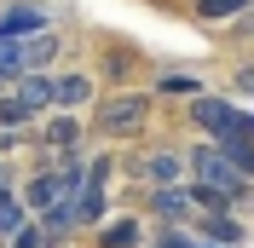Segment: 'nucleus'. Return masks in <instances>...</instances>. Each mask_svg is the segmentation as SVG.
Wrapping results in <instances>:
<instances>
[{
	"instance_id": "15",
	"label": "nucleus",
	"mask_w": 254,
	"mask_h": 248,
	"mask_svg": "<svg viewBox=\"0 0 254 248\" xmlns=\"http://www.w3.org/2000/svg\"><path fill=\"white\" fill-rule=\"evenodd\" d=\"M47 144H52V150H69V144H75V122H69V116L47 122Z\"/></svg>"
},
{
	"instance_id": "7",
	"label": "nucleus",
	"mask_w": 254,
	"mask_h": 248,
	"mask_svg": "<svg viewBox=\"0 0 254 248\" xmlns=\"http://www.w3.org/2000/svg\"><path fill=\"white\" fill-rule=\"evenodd\" d=\"M150 208H156L162 219H190L196 202H190V190H179V185H156L150 190Z\"/></svg>"
},
{
	"instance_id": "9",
	"label": "nucleus",
	"mask_w": 254,
	"mask_h": 248,
	"mask_svg": "<svg viewBox=\"0 0 254 248\" xmlns=\"http://www.w3.org/2000/svg\"><path fill=\"white\" fill-rule=\"evenodd\" d=\"M202 237H208V248H237L243 243V225L231 214H214V219H202Z\"/></svg>"
},
{
	"instance_id": "13",
	"label": "nucleus",
	"mask_w": 254,
	"mask_h": 248,
	"mask_svg": "<svg viewBox=\"0 0 254 248\" xmlns=\"http://www.w3.org/2000/svg\"><path fill=\"white\" fill-rule=\"evenodd\" d=\"M139 243V219H110L104 225V248H133Z\"/></svg>"
},
{
	"instance_id": "3",
	"label": "nucleus",
	"mask_w": 254,
	"mask_h": 248,
	"mask_svg": "<svg viewBox=\"0 0 254 248\" xmlns=\"http://www.w3.org/2000/svg\"><path fill=\"white\" fill-rule=\"evenodd\" d=\"M69 190H75V168H64V173H35L29 185H23V214H29V208H35V214H52Z\"/></svg>"
},
{
	"instance_id": "2",
	"label": "nucleus",
	"mask_w": 254,
	"mask_h": 248,
	"mask_svg": "<svg viewBox=\"0 0 254 248\" xmlns=\"http://www.w3.org/2000/svg\"><path fill=\"white\" fill-rule=\"evenodd\" d=\"M144 110H150V98L144 93H116L98 104V133H133V127H144Z\"/></svg>"
},
{
	"instance_id": "8",
	"label": "nucleus",
	"mask_w": 254,
	"mask_h": 248,
	"mask_svg": "<svg viewBox=\"0 0 254 248\" xmlns=\"http://www.w3.org/2000/svg\"><path fill=\"white\" fill-rule=\"evenodd\" d=\"M139 173H144V179H156V185H179V173H185V156L156 150V156H144V162H139Z\"/></svg>"
},
{
	"instance_id": "4",
	"label": "nucleus",
	"mask_w": 254,
	"mask_h": 248,
	"mask_svg": "<svg viewBox=\"0 0 254 248\" xmlns=\"http://www.w3.org/2000/svg\"><path fill=\"white\" fill-rule=\"evenodd\" d=\"M190 122H196V127H208V133L220 139L225 127L237 122V104H225V98H214V93H196V98H190Z\"/></svg>"
},
{
	"instance_id": "5",
	"label": "nucleus",
	"mask_w": 254,
	"mask_h": 248,
	"mask_svg": "<svg viewBox=\"0 0 254 248\" xmlns=\"http://www.w3.org/2000/svg\"><path fill=\"white\" fill-rule=\"evenodd\" d=\"M29 35H47V12L41 6H12L0 17V41H29Z\"/></svg>"
},
{
	"instance_id": "12",
	"label": "nucleus",
	"mask_w": 254,
	"mask_h": 248,
	"mask_svg": "<svg viewBox=\"0 0 254 248\" xmlns=\"http://www.w3.org/2000/svg\"><path fill=\"white\" fill-rule=\"evenodd\" d=\"M249 12V0H196V17L202 23H225V17H237Z\"/></svg>"
},
{
	"instance_id": "19",
	"label": "nucleus",
	"mask_w": 254,
	"mask_h": 248,
	"mask_svg": "<svg viewBox=\"0 0 254 248\" xmlns=\"http://www.w3.org/2000/svg\"><path fill=\"white\" fill-rule=\"evenodd\" d=\"M237 93H254V69H243V75H237Z\"/></svg>"
},
{
	"instance_id": "11",
	"label": "nucleus",
	"mask_w": 254,
	"mask_h": 248,
	"mask_svg": "<svg viewBox=\"0 0 254 248\" xmlns=\"http://www.w3.org/2000/svg\"><path fill=\"white\" fill-rule=\"evenodd\" d=\"M29 225V214H23V202L12 196V190H0V237H17Z\"/></svg>"
},
{
	"instance_id": "17",
	"label": "nucleus",
	"mask_w": 254,
	"mask_h": 248,
	"mask_svg": "<svg viewBox=\"0 0 254 248\" xmlns=\"http://www.w3.org/2000/svg\"><path fill=\"white\" fill-rule=\"evenodd\" d=\"M0 122H29V116H23V110H17L12 98H0Z\"/></svg>"
},
{
	"instance_id": "18",
	"label": "nucleus",
	"mask_w": 254,
	"mask_h": 248,
	"mask_svg": "<svg viewBox=\"0 0 254 248\" xmlns=\"http://www.w3.org/2000/svg\"><path fill=\"white\" fill-rule=\"evenodd\" d=\"M17 248H41V231H29V225H23V231H17Z\"/></svg>"
},
{
	"instance_id": "14",
	"label": "nucleus",
	"mask_w": 254,
	"mask_h": 248,
	"mask_svg": "<svg viewBox=\"0 0 254 248\" xmlns=\"http://www.w3.org/2000/svg\"><path fill=\"white\" fill-rule=\"evenodd\" d=\"M156 93H168V98H196V93H202V81H196V75H168Z\"/></svg>"
},
{
	"instance_id": "6",
	"label": "nucleus",
	"mask_w": 254,
	"mask_h": 248,
	"mask_svg": "<svg viewBox=\"0 0 254 248\" xmlns=\"http://www.w3.org/2000/svg\"><path fill=\"white\" fill-rule=\"evenodd\" d=\"M12 104L23 110V116H41V110L52 104V75H17V93Z\"/></svg>"
},
{
	"instance_id": "16",
	"label": "nucleus",
	"mask_w": 254,
	"mask_h": 248,
	"mask_svg": "<svg viewBox=\"0 0 254 248\" xmlns=\"http://www.w3.org/2000/svg\"><path fill=\"white\" fill-rule=\"evenodd\" d=\"M156 248H208V243H190L185 231H162V237H156Z\"/></svg>"
},
{
	"instance_id": "1",
	"label": "nucleus",
	"mask_w": 254,
	"mask_h": 248,
	"mask_svg": "<svg viewBox=\"0 0 254 248\" xmlns=\"http://www.w3.org/2000/svg\"><path fill=\"white\" fill-rule=\"evenodd\" d=\"M185 168L196 173V185H190V202H202V208H214V214H225L231 202L249 190V179H243L231 162H225L214 144H196V150L185 156Z\"/></svg>"
},
{
	"instance_id": "10",
	"label": "nucleus",
	"mask_w": 254,
	"mask_h": 248,
	"mask_svg": "<svg viewBox=\"0 0 254 248\" xmlns=\"http://www.w3.org/2000/svg\"><path fill=\"white\" fill-rule=\"evenodd\" d=\"M87 93H93V81H87V75L52 81V104H64V110H81V104H87Z\"/></svg>"
}]
</instances>
